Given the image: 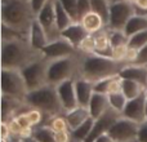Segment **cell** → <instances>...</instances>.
<instances>
[{
  "instance_id": "cell-1",
  "label": "cell",
  "mask_w": 147,
  "mask_h": 142,
  "mask_svg": "<svg viewBox=\"0 0 147 142\" xmlns=\"http://www.w3.org/2000/svg\"><path fill=\"white\" fill-rule=\"evenodd\" d=\"M41 57V52L34 49L28 39L1 41V69L21 71Z\"/></svg>"
},
{
  "instance_id": "cell-2",
  "label": "cell",
  "mask_w": 147,
  "mask_h": 142,
  "mask_svg": "<svg viewBox=\"0 0 147 142\" xmlns=\"http://www.w3.org/2000/svg\"><path fill=\"white\" fill-rule=\"evenodd\" d=\"M36 20L30 0H1V25L28 36Z\"/></svg>"
},
{
  "instance_id": "cell-3",
  "label": "cell",
  "mask_w": 147,
  "mask_h": 142,
  "mask_svg": "<svg viewBox=\"0 0 147 142\" xmlns=\"http://www.w3.org/2000/svg\"><path fill=\"white\" fill-rule=\"evenodd\" d=\"M124 66L125 64L116 62L115 60L110 58V57H105L97 53H81L79 76L96 83V81H99L102 79L120 75V71L123 70Z\"/></svg>"
},
{
  "instance_id": "cell-4",
  "label": "cell",
  "mask_w": 147,
  "mask_h": 142,
  "mask_svg": "<svg viewBox=\"0 0 147 142\" xmlns=\"http://www.w3.org/2000/svg\"><path fill=\"white\" fill-rule=\"evenodd\" d=\"M25 102L30 107H35L43 111L48 118L66 114L57 93V88L51 84H47L36 91L28 92Z\"/></svg>"
},
{
  "instance_id": "cell-5",
  "label": "cell",
  "mask_w": 147,
  "mask_h": 142,
  "mask_svg": "<svg viewBox=\"0 0 147 142\" xmlns=\"http://www.w3.org/2000/svg\"><path fill=\"white\" fill-rule=\"evenodd\" d=\"M80 60L81 53L71 57H65V58L49 61L48 66V84L57 87L62 81L70 80V79L79 78V71H80Z\"/></svg>"
},
{
  "instance_id": "cell-6",
  "label": "cell",
  "mask_w": 147,
  "mask_h": 142,
  "mask_svg": "<svg viewBox=\"0 0 147 142\" xmlns=\"http://www.w3.org/2000/svg\"><path fill=\"white\" fill-rule=\"evenodd\" d=\"M1 94L26 101L28 89L26 81L20 70H5L1 69Z\"/></svg>"
},
{
  "instance_id": "cell-7",
  "label": "cell",
  "mask_w": 147,
  "mask_h": 142,
  "mask_svg": "<svg viewBox=\"0 0 147 142\" xmlns=\"http://www.w3.org/2000/svg\"><path fill=\"white\" fill-rule=\"evenodd\" d=\"M48 66L49 61L41 57L28 66H26L23 70H21L28 92L36 91L48 84Z\"/></svg>"
},
{
  "instance_id": "cell-8",
  "label": "cell",
  "mask_w": 147,
  "mask_h": 142,
  "mask_svg": "<svg viewBox=\"0 0 147 142\" xmlns=\"http://www.w3.org/2000/svg\"><path fill=\"white\" fill-rule=\"evenodd\" d=\"M36 21L40 23V26L44 28L49 43L54 40H58L61 36L58 26L56 21V10H54V0H49L44 8L36 14Z\"/></svg>"
},
{
  "instance_id": "cell-9",
  "label": "cell",
  "mask_w": 147,
  "mask_h": 142,
  "mask_svg": "<svg viewBox=\"0 0 147 142\" xmlns=\"http://www.w3.org/2000/svg\"><path fill=\"white\" fill-rule=\"evenodd\" d=\"M134 14H136L134 5L130 4V3L123 1V3H116V4H111L110 20H109L107 28L124 31L127 23L129 22V20Z\"/></svg>"
},
{
  "instance_id": "cell-10",
  "label": "cell",
  "mask_w": 147,
  "mask_h": 142,
  "mask_svg": "<svg viewBox=\"0 0 147 142\" xmlns=\"http://www.w3.org/2000/svg\"><path fill=\"white\" fill-rule=\"evenodd\" d=\"M138 129H140V124L121 115L110 128L109 135L116 142H136L138 136Z\"/></svg>"
},
{
  "instance_id": "cell-11",
  "label": "cell",
  "mask_w": 147,
  "mask_h": 142,
  "mask_svg": "<svg viewBox=\"0 0 147 142\" xmlns=\"http://www.w3.org/2000/svg\"><path fill=\"white\" fill-rule=\"evenodd\" d=\"M79 51L72 45L70 41H67L66 39L59 38L58 40L51 41L45 48L41 51L44 58H47L48 61H54V60L65 58V57H71L78 54Z\"/></svg>"
},
{
  "instance_id": "cell-12",
  "label": "cell",
  "mask_w": 147,
  "mask_h": 142,
  "mask_svg": "<svg viewBox=\"0 0 147 142\" xmlns=\"http://www.w3.org/2000/svg\"><path fill=\"white\" fill-rule=\"evenodd\" d=\"M120 116H121V114H119V112H116L115 110L110 109L106 114H103L101 118L96 119L93 123V128H92L90 135H89L88 140L85 142H94L98 137H101L102 135L109 133L110 128L114 125V123L116 122Z\"/></svg>"
},
{
  "instance_id": "cell-13",
  "label": "cell",
  "mask_w": 147,
  "mask_h": 142,
  "mask_svg": "<svg viewBox=\"0 0 147 142\" xmlns=\"http://www.w3.org/2000/svg\"><path fill=\"white\" fill-rule=\"evenodd\" d=\"M146 99L145 93L134 99H129L121 115L140 125L146 123Z\"/></svg>"
},
{
  "instance_id": "cell-14",
  "label": "cell",
  "mask_w": 147,
  "mask_h": 142,
  "mask_svg": "<svg viewBox=\"0 0 147 142\" xmlns=\"http://www.w3.org/2000/svg\"><path fill=\"white\" fill-rule=\"evenodd\" d=\"M58 97L62 102L65 111H70L78 107V98H76V89H75V79L62 81L61 84L56 87Z\"/></svg>"
},
{
  "instance_id": "cell-15",
  "label": "cell",
  "mask_w": 147,
  "mask_h": 142,
  "mask_svg": "<svg viewBox=\"0 0 147 142\" xmlns=\"http://www.w3.org/2000/svg\"><path fill=\"white\" fill-rule=\"evenodd\" d=\"M75 89L78 105L81 107H88L89 102L92 99V96L94 93V83L79 76V78L75 79Z\"/></svg>"
},
{
  "instance_id": "cell-16",
  "label": "cell",
  "mask_w": 147,
  "mask_h": 142,
  "mask_svg": "<svg viewBox=\"0 0 147 142\" xmlns=\"http://www.w3.org/2000/svg\"><path fill=\"white\" fill-rule=\"evenodd\" d=\"M120 78L137 81L143 88L147 89V66H140V65L133 64L125 65L120 71Z\"/></svg>"
},
{
  "instance_id": "cell-17",
  "label": "cell",
  "mask_w": 147,
  "mask_h": 142,
  "mask_svg": "<svg viewBox=\"0 0 147 142\" xmlns=\"http://www.w3.org/2000/svg\"><path fill=\"white\" fill-rule=\"evenodd\" d=\"M110 109H111V107H110L107 94L96 93V92H94L93 96H92L90 102H89V106H88L90 116L96 120V119H98V118H101L103 114H106Z\"/></svg>"
},
{
  "instance_id": "cell-18",
  "label": "cell",
  "mask_w": 147,
  "mask_h": 142,
  "mask_svg": "<svg viewBox=\"0 0 147 142\" xmlns=\"http://www.w3.org/2000/svg\"><path fill=\"white\" fill-rule=\"evenodd\" d=\"M28 43L32 45L34 49L41 52L49 44L48 36H47L44 28L40 26V23L35 20V22L31 25V28L28 31Z\"/></svg>"
},
{
  "instance_id": "cell-19",
  "label": "cell",
  "mask_w": 147,
  "mask_h": 142,
  "mask_svg": "<svg viewBox=\"0 0 147 142\" xmlns=\"http://www.w3.org/2000/svg\"><path fill=\"white\" fill-rule=\"evenodd\" d=\"M65 118H66V122L69 124L70 131H75L76 128H79L80 125H83L84 123L88 119H90V112H89L88 107H81L78 106L74 110H70L65 114Z\"/></svg>"
},
{
  "instance_id": "cell-20",
  "label": "cell",
  "mask_w": 147,
  "mask_h": 142,
  "mask_svg": "<svg viewBox=\"0 0 147 142\" xmlns=\"http://www.w3.org/2000/svg\"><path fill=\"white\" fill-rule=\"evenodd\" d=\"M89 34L86 32V30L84 28V26L81 25L80 22H74L71 26H69L66 30H63L61 32L62 38L66 39L67 41H70L76 49H78V47L80 45V43Z\"/></svg>"
},
{
  "instance_id": "cell-21",
  "label": "cell",
  "mask_w": 147,
  "mask_h": 142,
  "mask_svg": "<svg viewBox=\"0 0 147 142\" xmlns=\"http://www.w3.org/2000/svg\"><path fill=\"white\" fill-rule=\"evenodd\" d=\"M80 23L84 26V28L86 30V32L89 35H94V34L99 32L101 30L107 27V25L105 23V21L102 20V17H99L97 13L90 12L80 21Z\"/></svg>"
},
{
  "instance_id": "cell-22",
  "label": "cell",
  "mask_w": 147,
  "mask_h": 142,
  "mask_svg": "<svg viewBox=\"0 0 147 142\" xmlns=\"http://www.w3.org/2000/svg\"><path fill=\"white\" fill-rule=\"evenodd\" d=\"M94 41H96V53L101 54L105 57H110L111 58V44H110V35H109V28H103L99 32L94 34Z\"/></svg>"
},
{
  "instance_id": "cell-23",
  "label": "cell",
  "mask_w": 147,
  "mask_h": 142,
  "mask_svg": "<svg viewBox=\"0 0 147 142\" xmlns=\"http://www.w3.org/2000/svg\"><path fill=\"white\" fill-rule=\"evenodd\" d=\"M146 30H147V16L134 14L129 20V22L127 23V26L124 28V32L128 35V38H130V36Z\"/></svg>"
},
{
  "instance_id": "cell-24",
  "label": "cell",
  "mask_w": 147,
  "mask_h": 142,
  "mask_svg": "<svg viewBox=\"0 0 147 142\" xmlns=\"http://www.w3.org/2000/svg\"><path fill=\"white\" fill-rule=\"evenodd\" d=\"M54 10H56V21L57 26H58L59 31L66 30L69 26H71L75 21L72 20V17L69 14L66 9L63 8V5L59 3V0H54Z\"/></svg>"
},
{
  "instance_id": "cell-25",
  "label": "cell",
  "mask_w": 147,
  "mask_h": 142,
  "mask_svg": "<svg viewBox=\"0 0 147 142\" xmlns=\"http://www.w3.org/2000/svg\"><path fill=\"white\" fill-rule=\"evenodd\" d=\"M145 91H146V88H143L137 81L129 80V79H121V92L125 94L128 101L140 97L141 94L145 93Z\"/></svg>"
},
{
  "instance_id": "cell-26",
  "label": "cell",
  "mask_w": 147,
  "mask_h": 142,
  "mask_svg": "<svg viewBox=\"0 0 147 142\" xmlns=\"http://www.w3.org/2000/svg\"><path fill=\"white\" fill-rule=\"evenodd\" d=\"M92 4V12L97 13L102 20L105 21L106 25H109L110 20V9H111V4L109 0H90Z\"/></svg>"
},
{
  "instance_id": "cell-27",
  "label": "cell",
  "mask_w": 147,
  "mask_h": 142,
  "mask_svg": "<svg viewBox=\"0 0 147 142\" xmlns=\"http://www.w3.org/2000/svg\"><path fill=\"white\" fill-rule=\"evenodd\" d=\"M31 136L38 142H56V133L48 127V125H39L35 127L31 132Z\"/></svg>"
},
{
  "instance_id": "cell-28",
  "label": "cell",
  "mask_w": 147,
  "mask_h": 142,
  "mask_svg": "<svg viewBox=\"0 0 147 142\" xmlns=\"http://www.w3.org/2000/svg\"><path fill=\"white\" fill-rule=\"evenodd\" d=\"M107 97H109L110 107L112 110H115L116 112H119V114H123V111H124L125 106L128 103V98L125 97V94L121 91H119L115 92V93L107 94Z\"/></svg>"
},
{
  "instance_id": "cell-29",
  "label": "cell",
  "mask_w": 147,
  "mask_h": 142,
  "mask_svg": "<svg viewBox=\"0 0 147 142\" xmlns=\"http://www.w3.org/2000/svg\"><path fill=\"white\" fill-rule=\"evenodd\" d=\"M26 115H27L28 120H30L31 125L34 128L39 127V125H45L48 123V120L51 118H48L43 111H40L39 109H35V107H30V109L26 111Z\"/></svg>"
},
{
  "instance_id": "cell-30",
  "label": "cell",
  "mask_w": 147,
  "mask_h": 142,
  "mask_svg": "<svg viewBox=\"0 0 147 142\" xmlns=\"http://www.w3.org/2000/svg\"><path fill=\"white\" fill-rule=\"evenodd\" d=\"M45 125H48L54 133H59V132H66L70 131L69 124L66 122V118L65 115H58V116H53L48 120Z\"/></svg>"
},
{
  "instance_id": "cell-31",
  "label": "cell",
  "mask_w": 147,
  "mask_h": 142,
  "mask_svg": "<svg viewBox=\"0 0 147 142\" xmlns=\"http://www.w3.org/2000/svg\"><path fill=\"white\" fill-rule=\"evenodd\" d=\"M109 35H110V44L111 48L119 45H128L129 38L123 30H110L109 28Z\"/></svg>"
},
{
  "instance_id": "cell-32",
  "label": "cell",
  "mask_w": 147,
  "mask_h": 142,
  "mask_svg": "<svg viewBox=\"0 0 147 142\" xmlns=\"http://www.w3.org/2000/svg\"><path fill=\"white\" fill-rule=\"evenodd\" d=\"M146 45H147V30L130 36L129 41H128V47L133 49H137V51Z\"/></svg>"
},
{
  "instance_id": "cell-33",
  "label": "cell",
  "mask_w": 147,
  "mask_h": 142,
  "mask_svg": "<svg viewBox=\"0 0 147 142\" xmlns=\"http://www.w3.org/2000/svg\"><path fill=\"white\" fill-rule=\"evenodd\" d=\"M78 51L83 54L96 53V41H94V36L93 35L86 36V38L80 43V45L78 47Z\"/></svg>"
},
{
  "instance_id": "cell-34",
  "label": "cell",
  "mask_w": 147,
  "mask_h": 142,
  "mask_svg": "<svg viewBox=\"0 0 147 142\" xmlns=\"http://www.w3.org/2000/svg\"><path fill=\"white\" fill-rule=\"evenodd\" d=\"M63 8L69 12V14L72 17L75 22H79L78 20V0H59Z\"/></svg>"
},
{
  "instance_id": "cell-35",
  "label": "cell",
  "mask_w": 147,
  "mask_h": 142,
  "mask_svg": "<svg viewBox=\"0 0 147 142\" xmlns=\"http://www.w3.org/2000/svg\"><path fill=\"white\" fill-rule=\"evenodd\" d=\"M128 45H119V47H115L112 48L111 51V58L115 60L116 62H123L125 64V57H127L128 53Z\"/></svg>"
},
{
  "instance_id": "cell-36",
  "label": "cell",
  "mask_w": 147,
  "mask_h": 142,
  "mask_svg": "<svg viewBox=\"0 0 147 142\" xmlns=\"http://www.w3.org/2000/svg\"><path fill=\"white\" fill-rule=\"evenodd\" d=\"M90 12H92L90 0H78V20H79V22Z\"/></svg>"
},
{
  "instance_id": "cell-37",
  "label": "cell",
  "mask_w": 147,
  "mask_h": 142,
  "mask_svg": "<svg viewBox=\"0 0 147 142\" xmlns=\"http://www.w3.org/2000/svg\"><path fill=\"white\" fill-rule=\"evenodd\" d=\"M133 65H140V66H147V45L138 49L137 58L133 62Z\"/></svg>"
},
{
  "instance_id": "cell-38",
  "label": "cell",
  "mask_w": 147,
  "mask_h": 142,
  "mask_svg": "<svg viewBox=\"0 0 147 142\" xmlns=\"http://www.w3.org/2000/svg\"><path fill=\"white\" fill-rule=\"evenodd\" d=\"M134 5L136 14H142L147 16V0H137Z\"/></svg>"
},
{
  "instance_id": "cell-39",
  "label": "cell",
  "mask_w": 147,
  "mask_h": 142,
  "mask_svg": "<svg viewBox=\"0 0 147 142\" xmlns=\"http://www.w3.org/2000/svg\"><path fill=\"white\" fill-rule=\"evenodd\" d=\"M54 138H56V142H74L72 136H71V131L56 133Z\"/></svg>"
},
{
  "instance_id": "cell-40",
  "label": "cell",
  "mask_w": 147,
  "mask_h": 142,
  "mask_svg": "<svg viewBox=\"0 0 147 142\" xmlns=\"http://www.w3.org/2000/svg\"><path fill=\"white\" fill-rule=\"evenodd\" d=\"M137 142H147V122L140 125L137 136Z\"/></svg>"
},
{
  "instance_id": "cell-41",
  "label": "cell",
  "mask_w": 147,
  "mask_h": 142,
  "mask_svg": "<svg viewBox=\"0 0 147 142\" xmlns=\"http://www.w3.org/2000/svg\"><path fill=\"white\" fill-rule=\"evenodd\" d=\"M30 1H31V5H32L34 12L38 14V13L40 12L41 9H43L44 5H45L49 1V0H30Z\"/></svg>"
},
{
  "instance_id": "cell-42",
  "label": "cell",
  "mask_w": 147,
  "mask_h": 142,
  "mask_svg": "<svg viewBox=\"0 0 147 142\" xmlns=\"http://www.w3.org/2000/svg\"><path fill=\"white\" fill-rule=\"evenodd\" d=\"M0 132H1V138H5V140L10 138V128L7 122L0 123Z\"/></svg>"
},
{
  "instance_id": "cell-43",
  "label": "cell",
  "mask_w": 147,
  "mask_h": 142,
  "mask_svg": "<svg viewBox=\"0 0 147 142\" xmlns=\"http://www.w3.org/2000/svg\"><path fill=\"white\" fill-rule=\"evenodd\" d=\"M94 142H116V141H115L109 133H106V135H102L101 137H98Z\"/></svg>"
},
{
  "instance_id": "cell-44",
  "label": "cell",
  "mask_w": 147,
  "mask_h": 142,
  "mask_svg": "<svg viewBox=\"0 0 147 142\" xmlns=\"http://www.w3.org/2000/svg\"><path fill=\"white\" fill-rule=\"evenodd\" d=\"M22 142H38V141H36L32 136H27V137H23Z\"/></svg>"
},
{
  "instance_id": "cell-45",
  "label": "cell",
  "mask_w": 147,
  "mask_h": 142,
  "mask_svg": "<svg viewBox=\"0 0 147 142\" xmlns=\"http://www.w3.org/2000/svg\"><path fill=\"white\" fill-rule=\"evenodd\" d=\"M110 4H116V3H123V1H127V0H109Z\"/></svg>"
},
{
  "instance_id": "cell-46",
  "label": "cell",
  "mask_w": 147,
  "mask_h": 142,
  "mask_svg": "<svg viewBox=\"0 0 147 142\" xmlns=\"http://www.w3.org/2000/svg\"><path fill=\"white\" fill-rule=\"evenodd\" d=\"M128 3H130V4H136V1H137V0H127Z\"/></svg>"
},
{
  "instance_id": "cell-47",
  "label": "cell",
  "mask_w": 147,
  "mask_h": 142,
  "mask_svg": "<svg viewBox=\"0 0 147 142\" xmlns=\"http://www.w3.org/2000/svg\"><path fill=\"white\" fill-rule=\"evenodd\" d=\"M0 142H10L9 140H5V138H1V140H0Z\"/></svg>"
},
{
  "instance_id": "cell-48",
  "label": "cell",
  "mask_w": 147,
  "mask_h": 142,
  "mask_svg": "<svg viewBox=\"0 0 147 142\" xmlns=\"http://www.w3.org/2000/svg\"><path fill=\"white\" fill-rule=\"evenodd\" d=\"M146 122H147V99H146Z\"/></svg>"
},
{
  "instance_id": "cell-49",
  "label": "cell",
  "mask_w": 147,
  "mask_h": 142,
  "mask_svg": "<svg viewBox=\"0 0 147 142\" xmlns=\"http://www.w3.org/2000/svg\"><path fill=\"white\" fill-rule=\"evenodd\" d=\"M145 94H146V98H147V89H146V91H145Z\"/></svg>"
},
{
  "instance_id": "cell-50",
  "label": "cell",
  "mask_w": 147,
  "mask_h": 142,
  "mask_svg": "<svg viewBox=\"0 0 147 142\" xmlns=\"http://www.w3.org/2000/svg\"><path fill=\"white\" fill-rule=\"evenodd\" d=\"M21 142H22V141H21Z\"/></svg>"
},
{
  "instance_id": "cell-51",
  "label": "cell",
  "mask_w": 147,
  "mask_h": 142,
  "mask_svg": "<svg viewBox=\"0 0 147 142\" xmlns=\"http://www.w3.org/2000/svg\"><path fill=\"white\" fill-rule=\"evenodd\" d=\"M136 142H137V141H136Z\"/></svg>"
}]
</instances>
